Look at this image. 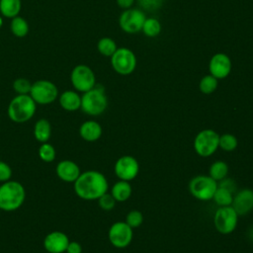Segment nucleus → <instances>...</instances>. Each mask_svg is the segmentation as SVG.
<instances>
[{
  "label": "nucleus",
  "mask_w": 253,
  "mask_h": 253,
  "mask_svg": "<svg viewBox=\"0 0 253 253\" xmlns=\"http://www.w3.org/2000/svg\"><path fill=\"white\" fill-rule=\"evenodd\" d=\"M74 192L77 197L86 201L98 200L108 192L109 183L105 175L97 170H87L81 172L73 183Z\"/></svg>",
  "instance_id": "f257e3e1"
},
{
  "label": "nucleus",
  "mask_w": 253,
  "mask_h": 253,
  "mask_svg": "<svg viewBox=\"0 0 253 253\" xmlns=\"http://www.w3.org/2000/svg\"><path fill=\"white\" fill-rule=\"evenodd\" d=\"M25 199L26 191L20 182L9 180L0 186V210L14 211L23 206Z\"/></svg>",
  "instance_id": "f03ea898"
},
{
  "label": "nucleus",
  "mask_w": 253,
  "mask_h": 253,
  "mask_svg": "<svg viewBox=\"0 0 253 253\" xmlns=\"http://www.w3.org/2000/svg\"><path fill=\"white\" fill-rule=\"evenodd\" d=\"M36 110L37 104L29 94L16 95L8 105L7 114L12 122L23 124L34 117Z\"/></svg>",
  "instance_id": "7ed1b4c3"
},
{
  "label": "nucleus",
  "mask_w": 253,
  "mask_h": 253,
  "mask_svg": "<svg viewBox=\"0 0 253 253\" xmlns=\"http://www.w3.org/2000/svg\"><path fill=\"white\" fill-rule=\"evenodd\" d=\"M108 107V98L102 86L96 85L81 95V110L88 116L102 115Z\"/></svg>",
  "instance_id": "20e7f679"
},
{
  "label": "nucleus",
  "mask_w": 253,
  "mask_h": 253,
  "mask_svg": "<svg viewBox=\"0 0 253 253\" xmlns=\"http://www.w3.org/2000/svg\"><path fill=\"white\" fill-rule=\"evenodd\" d=\"M38 105H48L58 98L57 86L46 79H40L32 83L29 94Z\"/></svg>",
  "instance_id": "39448f33"
},
{
  "label": "nucleus",
  "mask_w": 253,
  "mask_h": 253,
  "mask_svg": "<svg viewBox=\"0 0 253 253\" xmlns=\"http://www.w3.org/2000/svg\"><path fill=\"white\" fill-rule=\"evenodd\" d=\"M217 189V182L209 175H198L191 179L189 191L191 195L200 201H210Z\"/></svg>",
  "instance_id": "423d86ee"
},
{
  "label": "nucleus",
  "mask_w": 253,
  "mask_h": 253,
  "mask_svg": "<svg viewBox=\"0 0 253 253\" xmlns=\"http://www.w3.org/2000/svg\"><path fill=\"white\" fill-rule=\"evenodd\" d=\"M219 134L211 128L199 131L194 138V149L199 156L210 157L218 148Z\"/></svg>",
  "instance_id": "0eeeda50"
},
{
  "label": "nucleus",
  "mask_w": 253,
  "mask_h": 253,
  "mask_svg": "<svg viewBox=\"0 0 253 253\" xmlns=\"http://www.w3.org/2000/svg\"><path fill=\"white\" fill-rule=\"evenodd\" d=\"M136 56L127 47H118L111 56V65L120 75H129L136 68Z\"/></svg>",
  "instance_id": "6e6552de"
},
{
  "label": "nucleus",
  "mask_w": 253,
  "mask_h": 253,
  "mask_svg": "<svg viewBox=\"0 0 253 253\" xmlns=\"http://www.w3.org/2000/svg\"><path fill=\"white\" fill-rule=\"evenodd\" d=\"M70 81L75 91L80 93H85L96 86L95 73L86 64L74 66L70 73Z\"/></svg>",
  "instance_id": "1a4fd4ad"
},
{
  "label": "nucleus",
  "mask_w": 253,
  "mask_h": 253,
  "mask_svg": "<svg viewBox=\"0 0 253 253\" xmlns=\"http://www.w3.org/2000/svg\"><path fill=\"white\" fill-rule=\"evenodd\" d=\"M238 216L231 206L218 207L213 215V225L219 233L230 234L237 226Z\"/></svg>",
  "instance_id": "9d476101"
},
{
  "label": "nucleus",
  "mask_w": 253,
  "mask_h": 253,
  "mask_svg": "<svg viewBox=\"0 0 253 253\" xmlns=\"http://www.w3.org/2000/svg\"><path fill=\"white\" fill-rule=\"evenodd\" d=\"M146 19L143 10L138 8H128L122 12L119 17V26L126 34H136L141 31Z\"/></svg>",
  "instance_id": "9b49d317"
},
{
  "label": "nucleus",
  "mask_w": 253,
  "mask_h": 253,
  "mask_svg": "<svg viewBox=\"0 0 253 253\" xmlns=\"http://www.w3.org/2000/svg\"><path fill=\"white\" fill-rule=\"evenodd\" d=\"M132 228L126 221L114 222L108 231V238L111 244L116 248H125L132 240Z\"/></svg>",
  "instance_id": "f8f14e48"
},
{
  "label": "nucleus",
  "mask_w": 253,
  "mask_h": 253,
  "mask_svg": "<svg viewBox=\"0 0 253 253\" xmlns=\"http://www.w3.org/2000/svg\"><path fill=\"white\" fill-rule=\"evenodd\" d=\"M114 171L119 180L129 182L138 175L139 164L133 156L124 155L116 161Z\"/></svg>",
  "instance_id": "ddd939ff"
},
{
  "label": "nucleus",
  "mask_w": 253,
  "mask_h": 253,
  "mask_svg": "<svg viewBox=\"0 0 253 253\" xmlns=\"http://www.w3.org/2000/svg\"><path fill=\"white\" fill-rule=\"evenodd\" d=\"M231 68H232L231 59L227 54L223 52L214 53L210 59V62H209L210 74H211L217 80L226 78L231 72Z\"/></svg>",
  "instance_id": "4468645a"
},
{
  "label": "nucleus",
  "mask_w": 253,
  "mask_h": 253,
  "mask_svg": "<svg viewBox=\"0 0 253 253\" xmlns=\"http://www.w3.org/2000/svg\"><path fill=\"white\" fill-rule=\"evenodd\" d=\"M68 236L62 231H51L43 239V248L48 253H64L69 243Z\"/></svg>",
  "instance_id": "2eb2a0df"
},
{
  "label": "nucleus",
  "mask_w": 253,
  "mask_h": 253,
  "mask_svg": "<svg viewBox=\"0 0 253 253\" xmlns=\"http://www.w3.org/2000/svg\"><path fill=\"white\" fill-rule=\"evenodd\" d=\"M231 207L238 215H245L253 210V190L242 189L235 193L231 203Z\"/></svg>",
  "instance_id": "dca6fc26"
},
{
  "label": "nucleus",
  "mask_w": 253,
  "mask_h": 253,
  "mask_svg": "<svg viewBox=\"0 0 253 253\" xmlns=\"http://www.w3.org/2000/svg\"><path fill=\"white\" fill-rule=\"evenodd\" d=\"M55 173L61 181L66 183H74L81 174V170L76 162L65 159L57 163Z\"/></svg>",
  "instance_id": "f3484780"
},
{
  "label": "nucleus",
  "mask_w": 253,
  "mask_h": 253,
  "mask_svg": "<svg viewBox=\"0 0 253 253\" xmlns=\"http://www.w3.org/2000/svg\"><path fill=\"white\" fill-rule=\"evenodd\" d=\"M102 132L103 129L101 125L94 120L85 121L79 127V134L81 138L88 142H94L98 140L101 137Z\"/></svg>",
  "instance_id": "a211bd4d"
},
{
  "label": "nucleus",
  "mask_w": 253,
  "mask_h": 253,
  "mask_svg": "<svg viewBox=\"0 0 253 253\" xmlns=\"http://www.w3.org/2000/svg\"><path fill=\"white\" fill-rule=\"evenodd\" d=\"M60 107L67 112H75L81 108V95L75 90H66L58 95Z\"/></svg>",
  "instance_id": "6ab92c4d"
},
{
  "label": "nucleus",
  "mask_w": 253,
  "mask_h": 253,
  "mask_svg": "<svg viewBox=\"0 0 253 253\" xmlns=\"http://www.w3.org/2000/svg\"><path fill=\"white\" fill-rule=\"evenodd\" d=\"M131 186L128 181L119 180L116 182L111 189V195L117 202H126L131 196Z\"/></svg>",
  "instance_id": "aec40b11"
},
{
  "label": "nucleus",
  "mask_w": 253,
  "mask_h": 253,
  "mask_svg": "<svg viewBox=\"0 0 253 253\" xmlns=\"http://www.w3.org/2000/svg\"><path fill=\"white\" fill-rule=\"evenodd\" d=\"M51 135V126L46 119H40L34 126V136L37 141L47 142Z\"/></svg>",
  "instance_id": "412c9836"
},
{
  "label": "nucleus",
  "mask_w": 253,
  "mask_h": 253,
  "mask_svg": "<svg viewBox=\"0 0 253 253\" xmlns=\"http://www.w3.org/2000/svg\"><path fill=\"white\" fill-rule=\"evenodd\" d=\"M21 8V0H0V13L5 18L12 19L19 16Z\"/></svg>",
  "instance_id": "4be33fe9"
},
{
  "label": "nucleus",
  "mask_w": 253,
  "mask_h": 253,
  "mask_svg": "<svg viewBox=\"0 0 253 253\" xmlns=\"http://www.w3.org/2000/svg\"><path fill=\"white\" fill-rule=\"evenodd\" d=\"M10 29L12 34L17 38L26 37L30 31V27L27 20L21 16H16L11 19Z\"/></svg>",
  "instance_id": "5701e85b"
},
{
  "label": "nucleus",
  "mask_w": 253,
  "mask_h": 253,
  "mask_svg": "<svg viewBox=\"0 0 253 253\" xmlns=\"http://www.w3.org/2000/svg\"><path fill=\"white\" fill-rule=\"evenodd\" d=\"M228 174V165L225 161L216 160L211 164L209 168V176L214 181L219 182L224 179Z\"/></svg>",
  "instance_id": "b1692460"
},
{
  "label": "nucleus",
  "mask_w": 253,
  "mask_h": 253,
  "mask_svg": "<svg viewBox=\"0 0 253 253\" xmlns=\"http://www.w3.org/2000/svg\"><path fill=\"white\" fill-rule=\"evenodd\" d=\"M212 200L217 207L231 206L233 200V193L223 187L217 186V189L212 197Z\"/></svg>",
  "instance_id": "393cba45"
},
{
  "label": "nucleus",
  "mask_w": 253,
  "mask_h": 253,
  "mask_svg": "<svg viewBox=\"0 0 253 253\" xmlns=\"http://www.w3.org/2000/svg\"><path fill=\"white\" fill-rule=\"evenodd\" d=\"M118 46L116 42L109 37L101 38L97 42V49L98 51L106 57H111L114 52L117 50Z\"/></svg>",
  "instance_id": "a878e982"
},
{
  "label": "nucleus",
  "mask_w": 253,
  "mask_h": 253,
  "mask_svg": "<svg viewBox=\"0 0 253 253\" xmlns=\"http://www.w3.org/2000/svg\"><path fill=\"white\" fill-rule=\"evenodd\" d=\"M161 23L156 18H146L141 29L143 35L148 38L157 37L161 33Z\"/></svg>",
  "instance_id": "bb28decb"
},
{
  "label": "nucleus",
  "mask_w": 253,
  "mask_h": 253,
  "mask_svg": "<svg viewBox=\"0 0 253 253\" xmlns=\"http://www.w3.org/2000/svg\"><path fill=\"white\" fill-rule=\"evenodd\" d=\"M218 86V80L211 74L205 75L199 82V89L203 94L210 95L213 93Z\"/></svg>",
  "instance_id": "cd10ccee"
},
{
  "label": "nucleus",
  "mask_w": 253,
  "mask_h": 253,
  "mask_svg": "<svg viewBox=\"0 0 253 253\" xmlns=\"http://www.w3.org/2000/svg\"><path fill=\"white\" fill-rule=\"evenodd\" d=\"M238 145V141L235 135L231 133H223L219 135L218 139V148L230 152L233 151Z\"/></svg>",
  "instance_id": "c85d7f7f"
},
{
  "label": "nucleus",
  "mask_w": 253,
  "mask_h": 253,
  "mask_svg": "<svg viewBox=\"0 0 253 253\" xmlns=\"http://www.w3.org/2000/svg\"><path fill=\"white\" fill-rule=\"evenodd\" d=\"M39 157L46 163L52 162L55 159L56 156V151L55 148L52 146V144L47 142H43L41 144V146L39 147Z\"/></svg>",
  "instance_id": "c756f323"
},
{
  "label": "nucleus",
  "mask_w": 253,
  "mask_h": 253,
  "mask_svg": "<svg viewBox=\"0 0 253 253\" xmlns=\"http://www.w3.org/2000/svg\"><path fill=\"white\" fill-rule=\"evenodd\" d=\"M13 90L17 93V95H27L30 94L32 88V82L24 77H19L13 81L12 84Z\"/></svg>",
  "instance_id": "7c9ffc66"
},
{
  "label": "nucleus",
  "mask_w": 253,
  "mask_h": 253,
  "mask_svg": "<svg viewBox=\"0 0 253 253\" xmlns=\"http://www.w3.org/2000/svg\"><path fill=\"white\" fill-rule=\"evenodd\" d=\"M143 221V215L142 213L137 210L130 211L126 216V222L133 229L141 225Z\"/></svg>",
  "instance_id": "2f4dec72"
},
{
  "label": "nucleus",
  "mask_w": 253,
  "mask_h": 253,
  "mask_svg": "<svg viewBox=\"0 0 253 253\" xmlns=\"http://www.w3.org/2000/svg\"><path fill=\"white\" fill-rule=\"evenodd\" d=\"M97 201H98L99 207L103 211H112L115 208L116 203H117V201L114 199V197L111 195V193L109 194L108 192L105 193L104 195H102Z\"/></svg>",
  "instance_id": "473e14b6"
},
{
  "label": "nucleus",
  "mask_w": 253,
  "mask_h": 253,
  "mask_svg": "<svg viewBox=\"0 0 253 253\" xmlns=\"http://www.w3.org/2000/svg\"><path fill=\"white\" fill-rule=\"evenodd\" d=\"M164 3V0H138L139 7L142 10L148 11V12H153L162 7Z\"/></svg>",
  "instance_id": "72a5a7b5"
},
{
  "label": "nucleus",
  "mask_w": 253,
  "mask_h": 253,
  "mask_svg": "<svg viewBox=\"0 0 253 253\" xmlns=\"http://www.w3.org/2000/svg\"><path fill=\"white\" fill-rule=\"evenodd\" d=\"M12 177V169L11 167L4 161L0 160V182L4 183L11 180Z\"/></svg>",
  "instance_id": "f704fd0d"
},
{
  "label": "nucleus",
  "mask_w": 253,
  "mask_h": 253,
  "mask_svg": "<svg viewBox=\"0 0 253 253\" xmlns=\"http://www.w3.org/2000/svg\"><path fill=\"white\" fill-rule=\"evenodd\" d=\"M217 186L223 187V188H225V189L231 191L232 193H235V192H236V184H235V182H234L232 179H230V178H226V177H225V178L222 179L221 181L217 182Z\"/></svg>",
  "instance_id": "c9c22d12"
},
{
  "label": "nucleus",
  "mask_w": 253,
  "mask_h": 253,
  "mask_svg": "<svg viewBox=\"0 0 253 253\" xmlns=\"http://www.w3.org/2000/svg\"><path fill=\"white\" fill-rule=\"evenodd\" d=\"M65 252L66 253H82V246L77 241H69Z\"/></svg>",
  "instance_id": "e433bc0d"
},
{
  "label": "nucleus",
  "mask_w": 253,
  "mask_h": 253,
  "mask_svg": "<svg viewBox=\"0 0 253 253\" xmlns=\"http://www.w3.org/2000/svg\"><path fill=\"white\" fill-rule=\"evenodd\" d=\"M116 1H117L118 6H119L120 8H122L123 10L131 8V6H132L133 3H134V0H116Z\"/></svg>",
  "instance_id": "4c0bfd02"
},
{
  "label": "nucleus",
  "mask_w": 253,
  "mask_h": 253,
  "mask_svg": "<svg viewBox=\"0 0 253 253\" xmlns=\"http://www.w3.org/2000/svg\"><path fill=\"white\" fill-rule=\"evenodd\" d=\"M2 26H3V18H2V16H0V29Z\"/></svg>",
  "instance_id": "58836bf2"
}]
</instances>
